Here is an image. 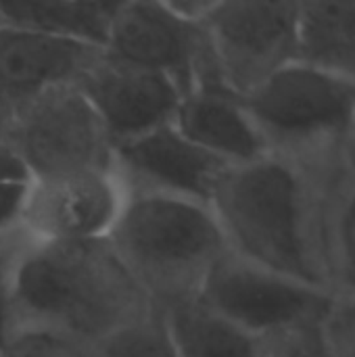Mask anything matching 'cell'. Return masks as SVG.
Here are the masks:
<instances>
[{
    "mask_svg": "<svg viewBox=\"0 0 355 357\" xmlns=\"http://www.w3.org/2000/svg\"><path fill=\"white\" fill-rule=\"evenodd\" d=\"M322 333L331 357H355V299L335 295L322 318Z\"/></svg>",
    "mask_w": 355,
    "mask_h": 357,
    "instance_id": "cell-21",
    "label": "cell"
},
{
    "mask_svg": "<svg viewBox=\"0 0 355 357\" xmlns=\"http://www.w3.org/2000/svg\"><path fill=\"white\" fill-rule=\"evenodd\" d=\"M0 134L19 155L29 180L113 169V142L77 84L40 96Z\"/></svg>",
    "mask_w": 355,
    "mask_h": 357,
    "instance_id": "cell-5",
    "label": "cell"
},
{
    "mask_svg": "<svg viewBox=\"0 0 355 357\" xmlns=\"http://www.w3.org/2000/svg\"><path fill=\"white\" fill-rule=\"evenodd\" d=\"M299 2H211L205 29L220 79L245 98L297 61Z\"/></svg>",
    "mask_w": 355,
    "mask_h": 357,
    "instance_id": "cell-6",
    "label": "cell"
},
{
    "mask_svg": "<svg viewBox=\"0 0 355 357\" xmlns=\"http://www.w3.org/2000/svg\"><path fill=\"white\" fill-rule=\"evenodd\" d=\"M153 307L107 238L31 241L13 278L10 328L44 331L92 347Z\"/></svg>",
    "mask_w": 355,
    "mask_h": 357,
    "instance_id": "cell-2",
    "label": "cell"
},
{
    "mask_svg": "<svg viewBox=\"0 0 355 357\" xmlns=\"http://www.w3.org/2000/svg\"><path fill=\"white\" fill-rule=\"evenodd\" d=\"M103 50L0 23V132L50 90L77 84Z\"/></svg>",
    "mask_w": 355,
    "mask_h": 357,
    "instance_id": "cell-11",
    "label": "cell"
},
{
    "mask_svg": "<svg viewBox=\"0 0 355 357\" xmlns=\"http://www.w3.org/2000/svg\"><path fill=\"white\" fill-rule=\"evenodd\" d=\"M0 357H94L90 345L44 331H13Z\"/></svg>",
    "mask_w": 355,
    "mask_h": 357,
    "instance_id": "cell-19",
    "label": "cell"
},
{
    "mask_svg": "<svg viewBox=\"0 0 355 357\" xmlns=\"http://www.w3.org/2000/svg\"><path fill=\"white\" fill-rule=\"evenodd\" d=\"M77 88L96 111L113 146L172 123L184 98L169 75L121 63L105 52Z\"/></svg>",
    "mask_w": 355,
    "mask_h": 357,
    "instance_id": "cell-10",
    "label": "cell"
},
{
    "mask_svg": "<svg viewBox=\"0 0 355 357\" xmlns=\"http://www.w3.org/2000/svg\"><path fill=\"white\" fill-rule=\"evenodd\" d=\"M31 238L19 228L0 234V349L10 337V289L17 264Z\"/></svg>",
    "mask_w": 355,
    "mask_h": 357,
    "instance_id": "cell-20",
    "label": "cell"
},
{
    "mask_svg": "<svg viewBox=\"0 0 355 357\" xmlns=\"http://www.w3.org/2000/svg\"><path fill=\"white\" fill-rule=\"evenodd\" d=\"M335 295L355 299V197L345 213L343 228H341Z\"/></svg>",
    "mask_w": 355,
    "mask_h": 357,
    "instance_id": "cell-22",
    "label": "cell"
},
{
    "mask_svg": "<svg viewBox=\"0 0 355 357\" xmlns=\"http://www.w3.org/2000/svg\"><path fill=\"white\" fill-rule=\"evenodd\" d=\"M322 318L259 339L257 357H331L322 333Z\"/></svg>",
    "mask_w": 355,
    "mask_h": 357,
    "instance_id": "cell-18",
    "label": "cell"
},
{
    "mask_svg": "<svg viewBox=\"0 0 355 357\" xmlns=\"http://www.w3.org/2000/svg\"><path fill=\"white\" fill-rule=\"evenodd\" d=\"M107 56L169 75L184 94L224 90L205 29L180 17L169 2H117Z\"/></svg>",
    "mask_w": 355,
    "mask_h": 357,
    "instance_id": "cell-7",
    "label": "cell"
},
{
    "mask_svg": "<svg viewBox=\"0 0 355 357\" xmlns=\"http://www.w3.org/2000/svg\"><path fill=\"white\" fill-rule=\"evenodd\" d=\"M195 299L245 333L264 339L285 328L320 320L335 295L226 251L205 276Z\"/></svg>",
    "mask_w": 355,
    "mask_h": 357,
    "instance_id": "cell-8",
    "label": "cell"
},
{
    "mask_svg": "<svg viewBox=\"0 0 355 357\" xmlns=\"http://www.w3.org/2000/svg\"><path fill=\"white\" fill-rule=\"evenodd\" d=\"M92 351L94 357H178L163 307L159 305L92 345Z\"/></svg>",
    "mask_w": 355,
    "mask_h": 357,
    "instance_id": "cell-17",
    "label": "cell"
},
{
    "mask_svg": "<svg viewBox=\"0 0 355 357\" xmlns=\"http://www.w3.org/2000/svg\"><path fill=\"white\" fill-rule=\"evenodd\" d=\"M224 167L228 165L188 142L174 123L113 146V169L128 190L207 203Z\"/></svg>",
    "mask_w": 355,
    "mask_h": 357,
    "instance_id": "cell-12",
    "label": "cell"
},
{
    "mask_svg": "<svg viewBox=\"0 0 355 357\" xmlns=\"http://www.w3.org/2000/svg\"><path fill=\"white\" fill-rule=\"evenodd\" d=\"M0 23H2V17H0Z\"/></svg>",
    "mask_w": 355,
    "mask_h": 357,
    "instance_id": "cell-26",
    "label": "cell"
},
{
    "mask_svg": "<svg viewBox=\"0 0 355 357\" xmlns=\"http://www.w3.org/2000/svg\"><path fill=\"white\" fill-rule=\"evenodd\" d=\"M297 63L355 86V2H299Z\"/></svg>",
    "mask_w": 355,
    "mask_h": 357,
    "instance_id": "cell-14",
    "label": "cell"
},
{
    "mask_svg": "<svg viewBox=\"0 0 355 357\" xmlns=\"http://www.w3.org/2000/svg\"><path fill=\"white\" fill-rule=\"evenodd\" d=\"M241 100L268 153H295L347 140L355 86L295 61Z\"/></svg>",
    "mask_w": 355,
    "mask_h": 357,
    "instance_id": "cell-4",
    "label": "cell"
},
{
    "mask_svg": "<svg viewBox=\"0 0 355 357\" xmlns=\"http://www.w3.org/2000/svg\"><path fill=\"white\" fill-rule=\"evenodd\" d=\"M29 182H0V234L19 228Z\"/></svg>",
    "mask_w": 355,
    "mask_h": 357,
    "instance_id": "cell-23",
    "label": "cell"
},
{
    "mask_svg": "<svg viewBox=\"0 0 355 357\" xmlns=\"http://www.w3.org/2000/svg\"><path fill=\"white\" fill-rule=\"evenodd\" d=\"M354 197L343 140L228 165L207 205L228 251L335 295L341 228Z\"/></svg>",
    "mask_w": 355,
    "mask_h": 357,
    "instance_id": "cell-1",
    "label": "cell"
},
{
    "mask_svg": "<svg viewBox=\"0 0 355 357\" xmlns=\"http://www.w3.org/2000/svg\"><path fill=\"white\" fill-rule=\"evenodd\" d=\"M126 195L115 169L29 180L19 226L33 243L105 241L119 220Z\"/></svg>",
    "mask_w": 355,
    "mask_h": 357,
    "instance_id": "cell-9",
    "label": "cell"
},
{
    "mask_svg": "<svg viewBox=\"0 0 355 357\" xmlns=\"http://www.w3.org/2000/svg\"><path fill=\"white\" fill-rule=\"evenodd\" d=\"M0 182H29L27 169L10 142L0 134Z\"/></svg>",
    "mask_w": 355,
    "mask_h": 357,
    "instance_id": "cell-24",
    "label": "cell"
},
{
    "mask_svg": "<svg viewBox=\"0 0 355 357\" xmlns=\"http://www.w3.org/2000/svg\"><path fill=\"white\" fill-rule=\"evenodd\" d=\"M172 123L188 142L224 165H243L268 155L243 100L224 90L184 94Z\"/></svg>",
    "mask_w": 355,
    "mask_h": 357,
    "instance_id": "cell-13",
    "label": "cell"
},
{
    "mask_svg": "<svg viewBox=\"0 0 355 357\" xmlns=\"http://www.w3.org/2000/svg\"><path fill=\"white\" fill-rule=\"evenodd\" d=\"M117 2H0L4 23L105 50Z\"/></svg>",
    "mask_w": 355,
    "mask_h": 357,
    "instance_id": "cell-15",
    "label": "cell"
},
{
    "mask_svg": "<svg viewBox=\"0 0 355 357\" xmlns=\"http://www.w3.org/2000/svg\"><path fill=\"white\" fill-rule=\"evenodd\" d=\"M107 241L159 307L197 297L209 270L228 251L207 203L149 190H128Z\"/></svg>",
    "mask_w": 355,
    "mask_h": 357,
    "instance_id": "cell-3",
    "label": "cell"
},
{
    "mask_svg": "<svg viewBox=\"0 0 355 357\" xmlns=\"http://www.w3.org/2000/svg\"><path fill=\"white\" fill-rule=\"evenodd\" d=\"M347 153H349V161H352L355 176V113L354 119H352V126H349V134H347Z\"/></svg>",
    "mask_w": 355,
    "mask_h": 357,
    "instance_id": "cell-25",
    "label": "cell"
},
{
    "mask_svg": "<svg viewBox=\"0 0 355 357\" xmlns=\"http://www.w3.org/2000/svg\"><path fill=\"white\" fill-rule=\"evenodd\" d=\"M178 357H257L259 339L222 318L199 299L163 307Z\"/></svg>",
    "mask_w": 355,
    "mask_h": 357,
    "instance_id": "cell-16",
    "label": "cell"
}]
</instances>
